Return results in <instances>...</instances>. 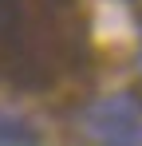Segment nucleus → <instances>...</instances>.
<instances>
[{
	"instance_id": "1",
	"label": "nucleus",
	"mask_w": 142,
	"mask_h": 146,
	"mask_svg": "<svg viewBox=\"0 0 142 146\" xmlns=\"http://www.w3.org/2000/svg\"><path fill=\"white\" fill-rule=\"evenodd\" d=\"M91 67L79 0H0V87L44 95Z\"/></svg>"
},
{
	"instance_id": "2",
	"label": "nucleus",
	"mask_w": 142,
	"mask_h": 146,
	"mask_svg": "<svg viewBox=\"0 0 142 146\" xmlns=\"http://www.w3.org/2000/svg\"><path fill=\"white\" fill-rule=\"evenodd\" d=\"M87 134L103 146H142V99L111 95L87 111Z\"/></svg>"
},
{
	"instance_id": "3",
	"label": "nucleus",
	"mask_w": 142,
	"mask_h": 146,
	"mask_svg": "<svg viewBox=\"0 0 142 146\" xmlns=\"http://www.w3.org/2000/svg\"><path fill=\"white\" fill-rule=\"evenodd\" d=\"M0 146H40V130L24 115L0 111Z\"/></svg>"
},
{
	"instance_id": "4",
	"label": "nucleus",
	"mask_w": 142,
	"mask_h": 146,
	"mask_svg": "<svg viewBox=\"0 0 142 146\" xmlns=\"http://www.w3.org/2000/svg\"><path fill=\"white\" fill-rule=\"evenodd\" d=\"M138 63H142V59H138Z\"/></svg>"
}]
</instances>
